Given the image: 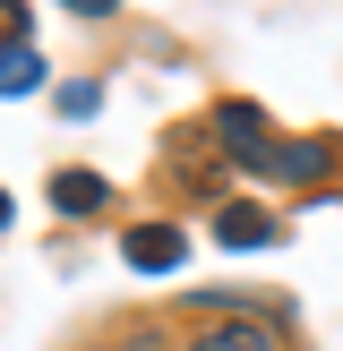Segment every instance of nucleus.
<instances>
[{
    "label": "nucleus",
    "instance_id": "nucleus-6",
    "mask_svg": "<svg viewBox=\"0 0 343 351\" xmlns=\"http://www.w3.org/2000/svg\"><path fill=\"white\" fill-rule=\"evenodd\" d=\"M43 86V51L34 43H0V95H34Z\"/></svg>",
    "mask_w": 343,
    "mask_h": 351
},
{
    "label": "nucleus",
    "instance_id": "nucleus-4",
    "mask_svg": "<svg viewBox=\"0 0 343 351\" xmlns=\"http://www.w3.org/2000/svg\"><path fill=\"white\" fill-rule=\"evenodd\" d=\"M274 232H283V223H274L266 206H223V215H215V240H223V249H266Z\"/></svg>",
    "mask_w": 343,
    "mask_h": 351
},
{
    "label": "nucleus",
    "instance_id": "nucleus-9",
    "mask_svg": "<svg viewBox=\"0 0 343 351\" xmlns=\"http://www.w3.org/2000/svg\"><path fill=\"white\" fill-rule=\"evenodd\" d=\"M0 223H9V189H0Z\"/></svg>",
    "mask_w": 343,
    "mask_h": 351
},
{
    "label": "nucleus",
    "instance_id": "nucleus-1",
    "mask_svg": "<svg viewBox=\"0 0 343 351\" xmlns=\"http://www.w3.org/2000/svg\"><path fill=\"white\" fill-rule=\"evenodd\" d=\"M249 171H266V180H326L335 171V137H274Z\"/></svg>",
    "mask_w": 343,
    "mask_h": 351
},
{
    "label": "nucleus",
    "instance_id": "nucleus-3",
    "mask_svg": "<svg viewBox=\"0 0 343 351\" xmlns=\"http://www.w3.org/2000/svg\"><path fill=\"white\" fill-rule=\"evenodd\" d=\"M215 137H223L232 163H257V154H266V112H257V103H215Z\"/></svg>",
    "mask_w": 343,
    "mask_h": 351
},
{
    "label": "nucleus",
    "instance_id": "nucleus-7",
    "mask_svg": "<svg viewBox=\"0 0 343 351\" xmlns=\"http://www.w3.org/2000/svg\"><path fill=\"white\" fill-rule=\"evenodd\" d=\"M198 351H274V335H266V326H215Z\"/></svg>",
    "mask_w": 343,
    "mask_h": 351
},
{
    "label": "nucleus",
    "instance_id": "nucleus-5",
    "mask_svg": "<svg viewBox=\"0 0 343 351\" xmlns=\"http://www.w3.org/2000/svg\"><path fill=\"white\" fill-rule=\"evenodd\" d=\"M51 206L60 215H103L112 189H103V171H51Z\"/></svg>",
    "mask_w": 343,
    "mask_h": 351
},
{
    "label": "nucleus",
    "instance_id": "nucleus-2",
    "mask_svg": "<svg viewBox=\"0 0 343 351\" xmlns=\"http://www.w3.org/2000/svg\"><path fill=\"white\" fill-rule=\"evenodd\" d=\"M120 257H129L137 274H172L189 257V232H180V223H137V232L120 240Z\"/></svg>",
    "mask_w": 343,
    "mask_h": 351
},
{
    "label": "nucleus",
    "instance_id": "nucleus-8",
    "mask_svg": "<svg viewBox=\"0 0 343 351\" xmlns=\"http://www.w3.org/2000/svg\"><path fill=\"white\" fill-rule=\"evenodd\" d=\"M60 112H69V120H95V112H103V86H86V77L60 86Z\"/></svg>",
    "mask_w": 343,
    "mask_h": 351
}]
</instances>
